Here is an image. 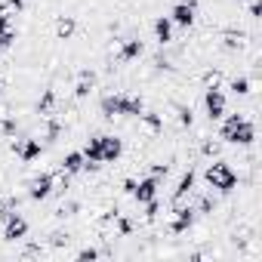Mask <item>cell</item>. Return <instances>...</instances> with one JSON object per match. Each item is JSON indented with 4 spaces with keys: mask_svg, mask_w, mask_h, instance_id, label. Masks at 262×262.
I'll use <instances>...</instances> for the list:
<instances>
[{
    "mask_svg": "<svg viewBox=\"0 0 262 262\" xmlns=\"http://www.w3.org/2000/svg\"><path fill=\"white\" fill-rule=\"evenodd\" d=\"M191 222H194V210L179 204V207H176V216H173V225H170V228H173V234H182L185 228H191Z\"/></svg>",
    "mask_w": 262,
    "mask_h": 262,
    "instance_id": "30bf717a",
    "label": "cell"
},
{
    "mask_svg": "<svg viewBox=\"0 0 262 262\" xmlns=\"http://www.w3.org/2000/svg\"><path fill=\"white\" fill-rule=\"evenodd\" d=\"M207 182H210V188H216V191H231V188L237 185V176H234V170H231L225 161H216V164H210V170H207Z\"/></svg>",
    "mask_w": 262,
    "mask_h": 262,
    "instance_id": "3957f363",
    "label": "cell"
},
{
    "mask_svg": "<svg viewBox=\"0 0 262 262\" xmlns=\"http://www.w3.org/2000/svg\"><path fill=\"white\" fill-rule=\"evenodd\" d=\"M256 136V129L253 123L244 117V114H231L225 123H222V139L225 142H234V145H250Z\"/></svg>",
    "mask_w": 262,
    "mask_h": 262,
    "instance_id": "6da1fadb",
    "label": "cell"
},
{
    "mask_svg": "<svg viewBox=\"0 0 262 262\" xmlns=\"http://www.w3.org/2000/svg\"><path fill=\"white\" fill-rule=\"evenodd\" d=\"M16 40V25H13V7H0V47H10Z\"/></svg>",
    "mask_w": 262,
    "mask_h": 262,
    "instance_id": "5b68a950",
    "label": "cell"
},
{
    "mask_svg": "<svg viewBox=\"0 0 262 262\" xmlns=\"http://www.w3.org/2000/svg\"><path fill=\"white\" fill-rule=\"evenodd\" d=\"M204 105H207L210 120H219V117L225 114V96H222V90L210 86V90H207V96H204Z\"/></svg>",
    "mask_w": 262,
    "mask_h": 262,
    "instance_id": "8992f818",
    "label": "cell"
},
{
    "mask_svg": "<svg viewBox=\"0 0 262 262\" xmlns=\"http://www.w3.org/2000/svg\"><path fill=\"white\" fill-rule=\"evenodd\" d=\"M50 191H53V176L50 173H43V176H37L34 182H31V201H43V198H50Z\"/></svg>",
    "mask_w": 262,
    "mask_h": 262,
    "instance_id": "8fae6325",
    "label": "cell"
},
{
    "mask_svg": "<svg viewBox=\"0 0 262 262\" xmlns=\"http://www.w3.org/2000/svg\"><path fill=\"white\" fill-rule=\"evenodd\" d=\"M123 188L133 194L139 204H148V201H155V198H158V176H148V179H142V182L126 179V185H123Z\"/></svg>",
    "mask_w": 262,
    "mask_h": 262,
    "instance_id": "277c9868",
    "label": "cell"
},
{
    "mask_svg": "<svg viewBox=\"0 0 262 262\" xmlns=\"http://www.w3.org/2000/svg\"><path fill=\"white\" fill-rule=\"evenodd\" d=\"M155 37H158L161 43H170V40H173V22L161 16V19L155 22Z\"/></svg>",
    "mask_w": 262,
    "mask_h": 262,
    "instance_id": "9a60e30c",
    "label": "cell"
},
{
    "mask_svg": "<svg viewBox=\"0 0 262 262\" xmlns=\"http://www.w3.org/2000/svg\"><path fill=\"white\" fill-rule=\"evenodd\" d=\"M120 151H123V142H120L117 136H102V164L117 161V158H120Z\"/></svg>",
    "mask_w": 262,
    "mask_h": 262,
    "instance_id": "9c48e42d",
    "label": "cell"
},
{
    "mask_svg": "<svg viewBox=\"0 0 262 262\" xmlns=\"http://www.w3.org/2000/svg\"><path fill=\"white\" fill-rule=\"evenodd\" d=\"M231 90H234L237 96H244V93H250V83H247V77H237V80H231Z\"/></svg>",
    "mask_w": 262,
    "mask_h": 262,
    "instance_id": "ffe728a7",
    "label": "cell"
},
{
    "mask_svg": "<svg viewBox=\"0 0 262 262\" xmlns=\"http://www.w3.org/2000/svg\"><path fill=\"white\" fill-rule=\"evenodd\" d=\"M194 13H198L194 0H188V4H176V7H173V22L182 25V28H188V25L194 22Z\"/></svg>",
    "mask_w": 262,
    "mask_h": 262,
    "instance_id": "ba28073f",
    "label": "cell"
},
{
    "mask_svg": "<svg viewBox=\"0 0 262 262\" xmlns=\"http://www.w3.org/2000/svg\"><path fill=\"white\" fill-rule=\"evenodd\" d=\"M86 167V158H83V151H71V155H65V161H62V170L71 176V173H77V170H83Z\"/></svg>",
    "mask_w": 262,
    "mask_h": 262,
    "instance_id": "4fadbf2b",
    "label": "cell"
},
{
    "mask_svg": "<svg viewBox=\"0 0 262 262\" xmlns=\"http://www.w3.org/2000/svg\"><path fill=\"white\" fill-rule=\"evenodd\" d=\"M40 139H25V142H16V151H19V158L22 161H34L37 155H40Z\"/></svg>",
    "mask_w": 262,
    "mask_h": 262,
    "instance_id": "7c38bea8",
    "label": "cell"
},
{
    "mask_svg": "<svg viewBox=\"0 0 262 262\" xmlns=\"http://www.w3.org/2000/svg\"><path fill=\"white\" fill-rule=\"evenodd\" d=\"M179 120H182V123H191V108H182V111H179Z\"/></svg>",
    "mask_w": 262,
    "mask_h": 262,
    "instance_id": "603a6c76",
    "label": "cell"
},
{
    "mask_svg": "<svg viewBox=\"0 0 262 262\" xmlns=\"http://www.w3.org/2000/svg\"><path fill=\"white\" fill-rule=\"evenodd\" d=\"M93 83H96V77H93L90 71H83V74H80V80H77V96H86V93L93 90Z\"/></svg>",
    "mask_w": 262,
    "mask_h": 262,
    "instance_id": "ac0fdd59",
    "label": "cell"
},
{
    "mask_svg": "<svg viewBox=\"0 0 262 262\" xmlns=\"http://www.w3.org/2000/svg\"><path fill=\"white\" fill-rule=\"evenodd\" d=\"M191 188H194V173L188 170L185 176H182V182H179V188H176V194H173V201H176V207L185 201V194H191Z\"/></svg>",
    "mask_w": 262,
    "mask_h": 262,
    "instance_id": "2e32d148",
    "label": "cell"
},
{
    "mask_svg": "<svg viewBox=\"0 0 262 262\" xmlns=\"http://www.w3.org/2000/svg\"><path fill=\"white\" fill-rule=\"evenodd\" d=\"M74 28H77V25H74V19H71V16H62V19L56 22V34H59L62 40H68V37L74 34Z\"/></svg>",
    "mask_w": 262,
    "mask_h": 262,
    "instance_id": "e0dca14e",
    "label": "cell"
},
{
    "mask_svg": "<svg viewBox=\"0 0 262 262\" xmlns=\"http://www.w3.org/2000/svg\"><path fill=\"white\" fill-rule=\"evenodd\" d=\"M142 117V126L148 129V133H158V129H161V117L158 114H139Z\"/></svg>",
    "mask_w": 262,
    "mask_h": 262,
    "instance_id": "d6986e66",
    "label": "cell"
},
{
    "mask_svg": "<svg viewBox=\"0 0 262 262\" xmlns=\"http://www.w3.org/2000/svg\"><path fill=\"white\" fill-rule=\"evenodd\" d=\"M139 53H142V40L129 37V40H123V47H120V62H129V59H136Z\"/></svg>",
    "mask_w": 262,
    "mask_h": 262,
    "instance_id": "5bb4252c",
    "label": "cell"
},
{
    "mask_svg": "<svg viewBox=\"0 0 262 262\" xmlns=\"http://www.w3.org/2000/svg\"><path fill=\"white\" fill-rule=\"evenodd\" d=\"M28 234V222L19 216V213H7V228H4V237L7 241H22Z\"/></svg>",
    "mask_w": 262,
    "mask_h": 262,
    "instance_id": "52a82bcc",
    "label": "cell"
},
{
    "mask_svg": "<svg viewBox=\"0 0 262 262\" xmlns=\"http://www.w3.org/2000/svg\"><path fill=\"white\" fill-rule=\"evenodd\" d=\"M225 47H228V50L241 47V34H228V37H225Z\"/></svg>",
    "mask_w": 262,
    "mask_h": 262,
    "instance_id": "7402d4cb",
    "label": "cell"
},
{
    "mask_svg": "<svg viewBox=\"0 0 262 262\" xmlns=\"http://www.w3.org/2000/svg\"><path fill=\"white\" fill-rule=\"evenodd\" d=\"M53 105H56V96H53V93H43V99H40V105H37V108H40V114H47Z\"/></svg>",
    "mask_w": 262,
    "mask_h": 262,
    "instance_id": "44dd1931",
    "label": "cell"
},
{
    "mask_svg": "<svg viewBox=\"0 0 262 262\" xmlns=\"http://www.w3.org/2000/svg\"><path fill=\"white\" fill-rule=\"evenodd\" d=\"M102 114L114 117V114H142V99L136 96H105L102 99Z\"/></svg>",
    "mask_w": 262,
    "mask_h": 262,
    "instance_id": "7a4b0ae2",
    "label": "cell"
}]
</instances>
